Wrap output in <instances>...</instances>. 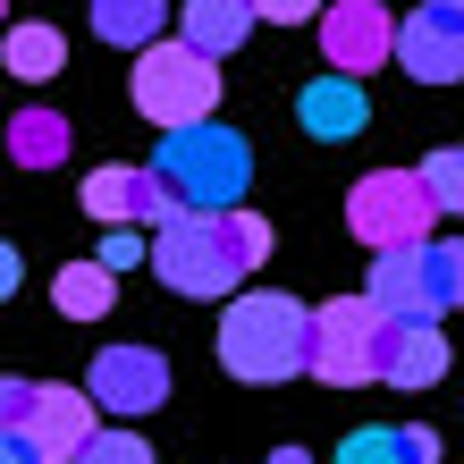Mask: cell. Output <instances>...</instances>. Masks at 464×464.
<instances>
[{
  "instance_id": "obj_8",
  "label": "cell",
  "mask_w": 464,
  "mask_h": 464,
  "mask_svg": "<svg viewBox=\"0 0 464 464\" xmlns=\"http://www.w3.org/2000/svg\"><path fill=\"white\" fill-rule=\"evenodd\" d=\"M85 389L102 397V414H152V405H169V354H152V346H102L93 354V372H85Z\"/></svg>"
},
{
  "instance_id": "obj_12",
  "label": "cell",
  "mask_w": 464,
  "mask_h": 464,
  "mask_svg": "<svg viewBox=\"0 0 464 464\" xmlns=\"http://www.w3.org/2000/svg\"><path fill=\"white\" fill-rule=\"evenodd\" d=\"M295 119H304V135H313V144H346V135H363V127H372L363 76H346V68L313 76V85L295 93Z\"/></svg>"
},
{
  "instance_id": "obj_3",
  "label": "cell",
  "mask_w": 464,
  "mask_h": 464,
  "mask_svg": "<svg viewBox=\"0 0 464 464\" xmlns=\"http://www.w3.org/2000/svg\"><path fill=\"white\" fill-rule=\"evenodd\" d=\"M160 178L178 186L186 211H228L245 203V178H254V152H245V135L220 127V119H195V127H160Z\"/></svg>"
},
{
  "instance_id": "obj_10",
  "label": "cell",
  "mask_w": 464,
  "mask_h": 464,
  "mask_svg": "<svg viewBox=\"0 0 464 464\" xmlns=\"http://www.w3.org/2000/svg\"><path fill=\"white\" fill-rule=\"evenodd\" d=\"M321 51H330V68H346V76H372L380 60H397L389 0H338V9H321Z\"/></svg>"
},
{
  "instance_id": "obj_25",
  "label": "cell",
  "mask_w": 464,
  "mask_h": 464,
  "mask_svg": "<svg viewBox=\"0 0 464 464\" xmlns=\"http://www.w3.org/2000/svg\"><path fill=\"white\" fill-rule=\"evenodd\" d=\"M102 262H111V270H135V262H152V245L135 237V220H127V228H111V237H102Z\"/></svg>"
},
{
  "instance_id": "obj_28",
  "label": "cell",
  "mask_w": 464,
  "mask_h": 464,
  "mask_svg": "<svg viewBox=\"0 0 464 464\" xmlns=\"http://www.w3.org/2000/svg\"><path fill=\"white\" fill-rule=\"evenodd\" d=\"M270 464H313V456H304V448H279V456H270Z\"/></svg>"
},
{
  "instance_id": "obj_29",
  "label": "cell",
  "mask_w": 464,
  "mask_h": 464,
  "mask_svg": "<svg viewBox=\"0 0 464 464\" xmlns=\"http://www.w3.org/2000/svg\"><path fill=\"white\" fill-rule=\"evenodd\" d=\"M440 9H456V17H464V0H440Z\"/></svg>"
},
{
  "instance_id": "obj_27",
  "label": "cell",
  "mask_w": 464,
  "mask_h": 464,
  "mask_svg": "<svg viewBox=\"0 0 464 464\" xmlns=\"http://www.w3.org/2000/svg\"><path fill=\"white\" fill-rule=\"evenodd\" d=\"M254 9H262L270 25H304V17H321V0H254Z\"/></svg>"
},
{
  "instance_id": "obj_9",
  "label": "cell",
  "mask_w": 464,
  "mask_h": 464,
  "mask_svg": "<svg viewBox=\"0 0 464 464\" xmlns=\"http://www.w3.org/2000/svg\"><path fill=\"white\" fill-rule=\"evenodd\" d=\"M430 380H448L440 313H389L380 321V389H430Z\"/></svg>"
},
{
  "instance_id": "obj_5",
  "label": "cell",
  "mask_w": 464,
  "mask_h": 464,
  "mask_svg": "<svg viewBox=\"0 0 464 464\" xmlns=\"http://www.w3.org/2000/svg\"><path fill=\"white\" fill-rule=\"evenodd\" d=\"M430 220H440V195H430L422 169H372L354 178L346 195V228L372 245V254H389V245H422Z\"/></svg>"
},
{
  "instance_id": "obj_22",
  "label": "cell",
  "mask_w": 464,
  "mask_h": 464,
  "mask_svg": "<svg viewBox=\"0 0 464 464\" xmlns=\"http://www.w3.org/2000/svg\"><path fill=\"white\" fill-rule=\"evenodd\" d=\"M422 178H430V195H440V211L464 220V144H440V152L422 160Z\"/></svg>"
},
{
  "instance_id": "obj_14",
  "label": "cell",
  "mask_w": 464,
  "mask_h": 464,
  "mask_svg": "<svg viewBox=\"0 0 464 464\" xmlns=\"http://www.w3.org/2000/svg\"><path fill=\"white\" fill-rule=\"evenodd\" d=\"M93 414H102V397H93V389H43V414H34V440H43V456H51V464L85 456V440L102 430Z\"/></svg>"
},
{
  "instance_id": "obj_4",
  "label": "cell",
  "mask_w": 464,
  "mask_h": 464,
  "mask_svg": "<svg viewBox=\"0 0 464 464\" xmlns=\"http://www.w3.org/2000/svg\"><path fill=\"white\" fill-rule=\"evenodd\" d=\"M220 111V60L203 43H144L135 51V119L195 127Z\"/></svg>"
},
{
  "instance_id": "obj_16",
  "label": "cell",
  "mask_w": 464,
  "mask_h": 464,
  "mask_svg": "<svg viewBox=\"0 0 464 464\" xmlns=\"http://www.w3.org/2000/svg\"><path fill=\"white\" fill-rule=\"evenodd\" d=\"M111 295H119V270L85 254V262H60V279H51V304L68 321H111Z\"/></svg>"
},
{
  "instance_id": "obj_2",
  "label": "cell",
  "mask_w": 464,
  "mask_h": 464,
  "mask_svg": "<svg viewBox=\"0 0 464 464\" xmlns=\"http://www.w3.org/2000/svg\"><path fill=\"white\" fill-rule=\"evenodd\" d=\"M220 363L254 389H279V380L313 372V313L295 295L262 287V295H228L220 313Z\"/></svg>"
},
{
  "instance_id": "obj_18",
  "label": "cell",
  "mask_w": 464,
  "mask_h": 464,
  "mask_svg": "<svg viewBox=\"0 0 464 464\" xmlns=\"http://www.w3.org/2000/svg\"><path fill=\"white\" fill-rule=\"evenodd\" d=\"M254 0H186V43H203L211 60H220V51H237L245 34H254Z\"/></svg>"
},
{
  "instance_id": "obj_19",
  "label": "cell",
  "mask_w": 464,
  "mask_h": 464,
  "mask_svg": "<svg viewBox=\"0 0 464 464\" xmlns=\"http://www.w3.org/2000/svg\"><path fill=\"white\" fill-rule=\"evenodd\" d=\"M160 25H169V0H93V34L119 51L160 43Z\"/></svg>"
},
{
  "instance_id": "obj_17",
  "label": "cell",
  "mask_w": 464,
  "mask_h": 464,
  "mask_svg": "<svg viewBox=\"0 0 464 464\" xmlns=\"http://www.w3.org/2000/svg\"><path fill=\"white\" fill-rule=\"evenodd\" d=\"M68 144H76V127L60 111H17L9 119V160H17V169H60Z\"/></svg>"
},
{
  "instance_id": "obj_13",
  "label": "cell",
  "mask_w": 464,
  "mask_h": 464,
  "mask_svg": "<svg viewBox=\"0 0 464 464\" xmlns=\"http://www.w3.org/2000/svg\"><path fill=\"white\" fill-rule=\"evenodd\" d=\"M422 245H430V237H422ZM422 245H389V254H372V279H363V295H372L380 313H440V304H430Z\"/></svg>"
},
{
  "instance_id": "obj_1",
  "label": "cell",
  "mask_w": 464,
  "mask_h": 464,
  "mask_svg": "<svg viewBox=\"0 0 464 464\" xmlns=\"http://www.w3.org/2000/svg\"><path fill=\"white\" fill-rule=\"evenodd\" d=\"M270 262V220L262 211H178L169 228H152V270L178 295H237Z\"/></svg>"
},
{
  "instance_id": "obj_11",
  "label": "cell",
  "mask_w": 464,
  "mask_h": 464,
  "mask_svg": "<svg viewBox=\"0 0 464 464\" xmlns=\"http://www.w3.org/2000/svg\"><path fill=\"white\" fill-rule=\"evenodd\" d=\"M397 60L414 85H464V17L440 9V0H422V9H405L397 25Z\"/></svg>"
},
{
  "instance_id": "obj_6",
  "label": "cell",
  "mask_w": 464,
  "mask_h": 464,
  "mask_svg": "<svg viewBox=\"0 0 464 464\" xmlns=\"http://www.w3.org/2000/svg\"><path fill=\"white\" fill-rule=\"evenodd\" d=\"M380 313L372 295H330V304L313 313V380L321 389H363L380 380Z\"/></svg>"
},
{
  "instance_id": "obj_21",
  "label": "cell",
  "mask_w": 464,
  "mask_h": 464,
  "mask_svg": "<svg viewBox=\"0 0 464 464\" xmlns=\"http://www.w3.org/2000/svg\"><path fill=\"white\" fill-rule=\"evenodd\" d=\"M422 270H430V304L464 313V237H430L422 245Z\"/></svg>"
},
{
  "instance_id": "obj_15",
  "label": "cell",
  "mask_w": 464,
  "mask_h": 464,
  "mask_svg": "<svg viewBox=\"0 0 464 464\" xmlns=\"http://www.w3.org/2000/svg\"><path fill=\"white\" fill-rule=\"evenodd\" d=\"M338 464H440V430H430V422H414V430H380V422H363V430H346Z\"/></svg>"
},
{
  "instance_id": "obj_23",
  "label": "cell",
  "mask_w": 464,
  "mask_h": 464,
  "mask_svg": "<svg viewBox=\"0 0 464 464\" xmlns=\"http://www.w3.org/2000/svg\"><path fill=\"white\" fill-rule=\"evenodd\" d=\"M76 464H160L152 448H144V430H93V440H85V456H76Z\"/></svg>"
},
{
  "instance_id": "obj_20",
  "label": "cell",
  "mask_w": 464,
  "mask_h": 464,
  "mask_svg": "<svg viewBox=\"0 0 464 464\" xmlns=\"http://www.w3.org/2000/svg\"><path fill=\"white\" fill-rule=\"evenodd\" d=\"M60 60H68L60 25H34V17H25L17 34H9V68L25 76V85H43V76H60Z\"/></svg>"
},
{
  "instance_id": "obj_24",
  "label": "cell",
  "mask_w": 464,
  "mask_h": 464,
  "mask_svg": "<svg viewBox=\"0 0 464 464\" xmlns=\"http://www.w3.org/2000/svg\"><path fill=\"white\" fill-rule=\"evenodd\" d=\"M43 414V380H0V430H34Z\"/></svg>"
},
{
  "instance_id": "obj_26",
  "label": "cell",
  "mask_w": 464,
  "mask_h": 464,
  "mask_svg": "<svg viewBox=\"0 0 464 464\" xmlns=\"http://www.w3.org/2000/svg\"><path fill=\"white\" fill-rule=\"evenodd\" d=\"M0 464H51L34 430H0Z\"/></svg>"
},
{
  "instance_id": "obj_7",
  "label": "cell",
  "mask_w": 464,
  "mask_h": 464,
  "mask_svg": "<svg viewBox=\"0 0 464 464\" xmlns=\"http://www.w3.org/2000/svg\"><path fill=\"white\" fill-rule=\"evenodd\" d=\"M85 211H93V220H111V228H169L178 220V186L169 178H160V169H127V160H111V169H93L85 178Z\"/></svg>"
}]
</instances>
